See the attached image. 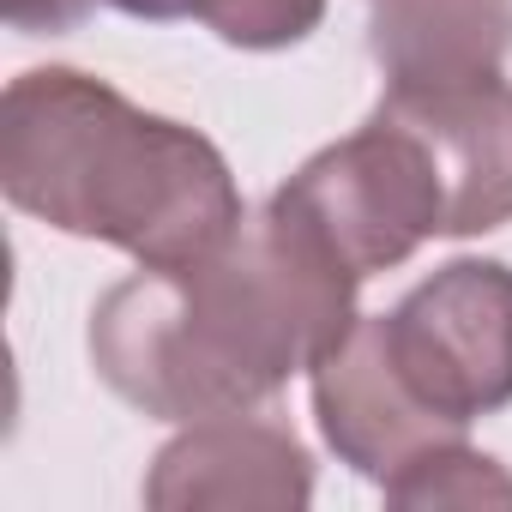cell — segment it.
<instances>
[{"mask_svg": "<svg viewBox=\"0 0 512 512\" xmlns=\"http://www.w3.org/2000/svg\"><path fill=\"white\" fill-rule=\"evenodd\" d=\"M386 115H398L446 199V235H488L512 223V85L500 73L452 85H386Z\"/></svg>", "mask_w": 512, "mask_h": 512, "instance_id": "5b68a950", "label": "cell"}, {"mask_svg": "<svg viewBox=\"0 0 512 512\" xmlns=\"http://www.w3.org/2000/svg\"><path fill=\"white\" fill-rule=\"evenodd\" d=\"M85 7L91 0H0V19L25 37H43V31L55 37V31H73L85 19Z\"/></svg>", "mask_w": 512, "mask_h": 512, "instance_id": "8fae6325", "label": "cell"}, {"mask_svg": "<svg viewBox=\"0 0 512 512\" xmlns=\"http://www.w3.org/2000/svg\"><path fill=\"white\" fill-rule=\"evenodd\" d=\"M326 0H211L205 7V31H217L229 49L247 55H272V49H296L320 31Z\"/></svg>", "mask_w": 512, "mask_h": 512, "instance_id": "30bf717a", "label": "cell"}, {"mask_svg": "<svg viewBox=\"0 0 512 512\" xmlns=\"http://www.w3.org/2000/svg\"><path fill=\"white\" fill-rule=\"evenodd\" d=\"M0 187L79 241L181 266L247 217L229 157L187 121L127 103L79 67H31L0 97Z\"/></svg>", "mask_w": 512, "mask_h": 512, "instance_id": "7a4b0ae2", "label": "cell"}, {"mask_svg": "<svg viewBox=\"0 0 512 512\" xmlns=\"http://www.w3.org/2000/svg\"><path fill=\"white\" fill-rule=\"evenodd\" d=\"M272 199L302 229H314L362 284L374 272L404 266L422 241L446 235L440 181L416 133L398 115H386L380 103L350 139L314 151Z\"/></svg>", "mask_w": 512, "mask_h": 512, "instance_id": "3957f363", "label": "cell"}, {"mask_svg": "<svg viewBox=\"0 0 512 512\" xmlns=\"http://www.w3.org/2000/svg\"><path fill=\"white\" fill-rule=\"evenodd\" d=\"M368 55L386 85H452L500 73L512 55V0H362Z\"/></svg>", "mask_w": 512, "mask_h": 512, "instance_id": "ba28073f", "label": "cell"}, {"mask_svg": "<svg viewBox=\"0 0 512 512\" xmlns=\"http://www.w3.org/2000/svg\"><path fill=\"white\" fill-rule=\"evenodd\" d=\"M386 506L398 512H434V506H512V470L470 440H440L422 458H410L386 488Z\"/></svg>", "mask_w": 512, "mask_h": 512, "instance_id": "9c48e42d", "label": "cell"}, {"mask_svg": "<svg viewBox=\"0 0 512 512\" xmlns=\"http://www.w3.org/2000/svg\"><path fill=\"white\" fill-rule=\"evenodd\" d=\"M314 500V458L284 422L205 416L181 422V434L151 458L145 506L157 512H199V506H241V512H302Z\"/></svg>", "mask_w": 512, "mask_h": 512, "instance_id": "52a82bcc", "label": "cell"}, {"mask_svg": "<svg viewBox=\"0 0 512 512\" xmlns=\"http://www.w3.org/2000/svg\"><path fill=\"white\" fill-rule=\"evenodd\" d=\"M314 380V422L326 434V446L338 452V464H350L368 482H392L410 458H422L440 440H464V428H452L446 416H434L410 380L398 374L380 314H362L308 374Z\"/></svg>", "mask_w": 512, "mask_h": 512, "instance_id": "8992f818", "label": "cell"}, {"mask_svg": "<svg viewBox=\"0 0 512 512\" xmlns=\"http://www.w3.org/2000/svg\"><path fill=\"white\" fill-rule=\"evenodd\" d=\"M362 278L278 199L181 266H139L91 308L97 380L151 422L272 404L362 320Z\"/></svg>", "mask_w": 512, "mask_h": 512, "instance_id": "6da1fadb", "label": "cell"}, {"mask_svg": "<svg viewBox=\"0 0 512 512\" xmlns=\"http://www.w3.org/2000/svg\"><path fill=\"white\" fill-rule=\"evenodd\" d=\"M103 7L127 13V19H151V25H169V19H199L211 0H103Z\"/></svg>", "mask_w": 512, "mask_h": 512, "instance_id": "7c38bea8", "label": "cell"}, {"mask_svg": "<svg viewBox=\"0 0 512 512\" xmlns=\"http://www.w3.org/2000/svg\"><path fill=\"white\" fill-rule=\"evenodd\" d=\"M386 350L410 392L470 428L512 404V266L506 260H446L392 314H380Z\"/></svg>", "mask_w": 512, "mask_h": 512, "instance_id": "277c9868", "label": "cell"}]
</instances>
